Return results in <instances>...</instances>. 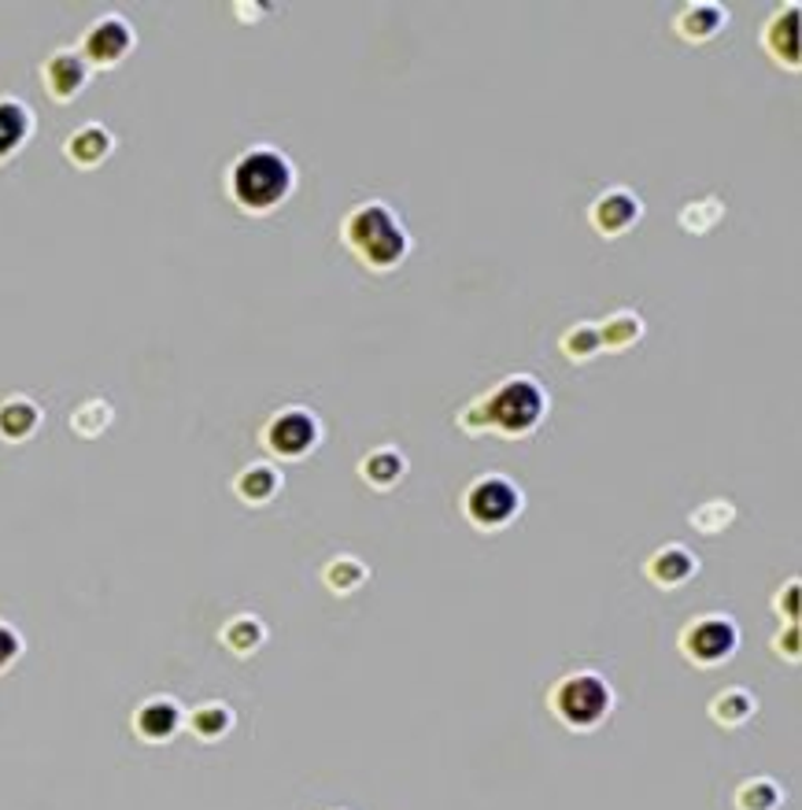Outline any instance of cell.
Instances as JSON below:
<instances>
[{
  "label": "cell",
  "instance_id": "obj_1",
  "mask_svg": "<svg viewBox=\"0 0 802 810\" xmlns=\"http://www.w3.org/2000/svg\"><path fill=\"white\" fill-rule=\"evenodd\" d=\"M341 241L355 252L359 263L378 274L400 267L411 252V237H407L403 223L385 201H363L344 215Z\"/></svg>",
  "mask_w": 802,
  "mask_h": 810
},
{
  "label": "cell",
  "instance_id": "obj_2",
  "mask_svg": "<svg viewBox=\"0 0 802 810\" xmlns=\"http://www.w3.org/2000/svg\"><path fill=\"white\" fill-rule=\"evenodd\" d=\"M293 185H296V170L288 164V156L266 145L248 148L234 164V170H229V196H234L237 207H244L252 215H263L271 207H277L293 193Z\"/></svg>",
  "mask_w": 802,
  "mask_h": 810
},
{
  "label": "cell",
  "instance_id": "obj_3",
  "mask_svg": "<svg viewBox=\"0 0 802 810\" xmlns=\"http://www.w3.org/2000/svg\"><path fill=\"white\" fill-rule=\"evenodd\" d=\"M548 711L574 733H591L610 719L614 689L596 670H574L548 689Z\"/></svg>",
  "mask_w": 802,
  "mask_h": 810
},
{
  "label": "cell",
  "instance_id": "obj_4",
  "mask_svg": "<svg viewBox=\"0 0 802 810\" xmlns=\"http://www.w3.org/2000/svg\"><path fill=\"white\" fill-rule=\"evenodd\" d=\"M488 430L503 437H526L540 426L548 411V392L532 374H510L481 397Z\"/></svg>",
  "mask_w": 802,
  "mask_h": 810
},
{
  "label": "cell",
  "instance_id": "obj_5",
  "mask_svg": "<svg viewBox=\"0 0 802 810\" xmlns=\"http://www.w3.org/2000/svg\"><path fill=\"white\" fill-rule=\"evenodd\" d=\"M521 489L503 474H481L462 492V511H467L470 526L481 534H499L521 515Z\"/></svg>",
  "mask_w": 802,
  "mask_h": 810
},
{
  "label": "cell",
  "instance_id": "obj_6",
  "mask_svg": "<svg viewBox=\"0 0 802 810\" xmlns=\"http://www.w3.org/2000/svg\"><path fill=\"white\" fill-rule=\"evenodd\" d=\"M681 655L688 658L692 666L711 670L728 663L732 655L740 652V626L736 618L722 615V611H706V615L692 618L688 626L681 630Z\"/></svg>",
  "mask_w": 802,
  "mask_h": 810
},
{
  "label": "cell",
  "instance_id": "obj_7",
  "mask_svg": "<svg viewBox=\"0 0 802 810\" xmlns=\"http://www.w3.org/2000/svg\"><path fill=\"white\" fill-rule=\"evenodd\" d=\"M319 419L307 408H285L277 411L263 430V445L282 459H304L307 451H315L319 445Z\"/></svg>",
  "mask_w": 802,
  "mask_h": 810
},
{
  "label": "cell",
  "instance_id": "obj_8",
  "mask_svg": "<svg viewBox=\"0 0 802 810\" xmlns=\"http://www.w3.org/2000/svg\"><path fill=\"white\" fill-rule=\"evenodd\" d=\"M134 49V27L123 16H104L81 38V60L92 67H115Z\"/></svg>",
  "mask_w": 802,
  "mask_h": 810
},
{
  "label": "cell",
  "instance_id": "obj_9",
  "mask_svg": "<svg viewBox=\"0 0 802 810\" xmlns=\"http://www.w3.org/2000/svg\"><path fill=\"white\" fill-rule=\"evenodd\" d=\"M644 215V204L640 196L629 193V189H607L596 196V204H591V230H596L599 237H622L629 234V230L640 223Z\"/></svg>",
  "mask_w": 802,
  "mask_h": 810
},
{
  "label": "cell",
  "instance_id": "obj_10",
  "mask_svg": "<svg viewBox=\"0 0 802 810\" xmlns=\"http://www.w3.org/2000/svg\"><path fill=\"white\" fill-rule=\"evenodd\" d=\"M799 16H802L799 4H788V8L776 11L770 22H765V33H762L765 52H770L781 67H788V71H799V60H802V49H799Z\"/></svg>",
  "mask_w": 802,
  "mask_h": 810
},
{
  "label": "cell",
  "instance_id": "obj_11",
  "mask_svg": "<svg viewBox=\"0 0 802 810\" xmlns=\"http://www.w3.org/2000/svg\"><path fill=\"white\" fill-rule=\"evenodd\" d=\"M700 555L692 548H684V544H666V548H658L655 555L647 559V577L655 582L658 588H681L688 585L695 574H700Z\"/></svg>",
  "mask_w": 802,
  "mask_h": 810
},
{
  "label": "cell",
  "instance_id": "obj_12",
  "mask_svg": "<svg viewBox=\"0 0 802 810\" xmlns=\"http://www.w3.org/2000/svg\"><path fill=\"white\" fill-rule=\"evenodd\" d=\"M41 78H45V89H49L56 100H75L81 92V86L89 82V64L81 60V52L60 49L45 60Z\"/></svg>",
  "mask_w": 802,
  "mask_h": 810
},
{
  "label": "cell",
  "instance_id": "obj_13",
  "mask_svg": "<svg viewBox=\"0 0 802 810\" xmlns=\"http://www.w3.org/2000/svg\"><path fill=\"white\" fill-rule=\"evenodd\" d=\"M728 22V11L722 4H688V8H681L677 16H673V30H677V38L681 41H688V45H703V41H711L717 38V30H722Z\"/></svg>",
  "mask_w": 802,
  "mask_h": 810
},
{
  "label": "cell",
  "instance_id": "obj_14",
  "mask_svg": "<svg viewBox=\"0 0 802 810\" xmlns=\"http://www.w3.org/2000/svg\"><path fill=\"white\" fill-rule=\"evenodd\" d=\"M178 725H182V707L174 700H163V696L141 703L137 714H134V729L145 740H153V744H159V740H170L174 733H178Z\"/></svg>",
  "mask_w": 802,
  "mask_h": 810
},
{
  "label": "cell",
  "instance_id": "obj_15",
  "mask_svg": "<svg viewBox=\"0 0 802 810\" xmlns=\"http://www.w3.org/2000/svg\"><path fill=\"white\" fill-rule=\"evenodd\" d=\"M30 130H33V115L27 104L11 100V97L0 100V159L19 153V148L27 145Z\"/></svg>",
  "mask_w": 802,
  "mask_h": 810
},
{
  "label": "cell",
  "instance_id": "obj_16",
  "mask_svg": "<svg viewBox=\"0 0 802 810\" xmlns=\"http://www.w3.org/2000/svg\"><path fill=\"white\" fill-rule=\"evenodd\" d=\"M359 474H363V481L370 485V489L385 492V489H392V485L403 481L407 459L397 448H374L370 456H363V462H359Z\"/></svg>",
  "mask_w": 802,
  "mask_h": 810
},
{
  "label": "cell",
  "instance_id": "obj_17",
  "mask_svg": "<svg viewBox=\"0 0 802 810\" xmlns=\"http://www.w3.org/2000/svg\"><path fill=\"white\" fill-rule=\"evenodd\" d=\"M111 134L104 130L100 123H89V126H81V130H75L71 137H67V159L78 167H97L100 159H108L111 153Z\"/></svg>",
  "mask_w": 802,
  "mask_h": 810
},
{
  "label": "cell",
  "instance_id": "obj_18",
  "mask_svg": "<svg viewBox=\"0 0 802 810\" xmlns=\"http://www.w3.org/2000/svg\"><path fill=\"white\" fill-rule=\"evenodd\" d=\"M41 426V408L27 397H11L0 403V437L4 441H27Z\"/></svg>",
  "mask_w": 802,
  "mask_h": 810
},
{
  "label": "cell",
  "instance_id": "obj_19",
  "mask_svg": "<svg viewBox=\"0 0 802 810\" xmlns=\"http://www.w3.org/2000/svg\"><path fill=\"white\" fill-rule=\"evenodd\" d=\"M277 492H282V474L271 462H252V467L241 470L237 496L244 504H271Z\"/></svg>",
  "mask_w": 802,
  "mask_h": 810
},
{
  "label": "cell",
  "instance_id": "obj_20",
  "mask_svg": "<svg viewBox=\"0 0 802 810\" xmlns=\"http://www.w3.org/2000/svg\"><path fill=\"white\" fill-rule=\"evenodd\" d=\"M754 711H759V700H754L747 689H725L711 700V719L725 729L747 725Z\"/></svg>",
  "mask_w": 802,
  "mask_h": 810
},
{
  "label": "cell",
  "instance_id": "obj_21",
  "mask_svg": "<svg viewBox=\"0 0 802 810\" xmlns=\"http://www.w3.org/2000/svg\"><path fill=\"white\" fill-rule=\"evenodd\" d=\"M596 326H599V341L607 352H622L644 338V319L636 315V311H614V315L596 322Z\"/></svg>",
  "mask_w": 802,
  "mask_h": 810
},
{
  "label": "cell",
  "instance_id": "obj_22",
  "mask_svg": "<svg viewBox=\"0 0 802 810\" xmlns=\"http://www.w3.org/2000/svg\"><path fill=\"white\" fill-rule=\"evenodd\" d=\"M322 582L336 596H352L370 582V570H366V563L355 559V555H336V559H330V566H325Z\"/></svg>",
  "mask_w": 802,
  "mask_h": 810
},
{
  "label": "cell",
  "instance_id": "obj_23",
  "mask_svg": "<svg viewBox=\"0 0 802 810\" xmlns=\"http://www.w3.org/2000/svg\"><path fill=\"white\" fill-rule=\"evenodd\" d=\"M732 803H736V810H781L784 789L773 778H751L736 789Z\"/></svg>",
  "mask_w": 802,
  "mask_h": 810
},
{
  "label": "cell",
  "instance_id": "obj_24",
  "mask_svg": "<svg viewBox=\"0 0 802 810\" xmlns=\"http://www.w3.org/2000/svg\"><path fill=\"white\" fill-rule=\"evenodd\" d=\"M559 349L569 363H588V360H596V355L603 352V341H599V326L596 322H577V326H569L563 333V341H559Z\"/></svg>",
  "mask_w": 802,
  "mask_h": 810
},
{
  "label": "cell",
  "instance_id": "obj_25",
  "mask_svg": "<svg viewBox=\"0 0 802 810\" xmlns=\"http://www.w3.org/2000/svg\"><path fill=\"white\" fill-rule=\"evenodd\" d=\"M722 218H725V201H717V196H703V201L684 204L681 230L684 234H711Z\"/></svg>",
  "mask_w": 802,
  "mask_h": 810
},
{
  "label": "cell",
  "instance_id": "obj_26",
  "mask_svg": "<svg viewBox=\"0 0 802 810\" xmlns=\"http://www.w3.org/2000/svg\"><path fill=\"white\" fill-rule=\"evenodd\" d=\"M223 641H226L229 652H237V655H252L255 647H260V644L266 641V630H263V622H260V618L241 615V618H234V622H229V626H226Z\"/></svg>",
  "mask_w": 802,
  "mask_h": 810
},
{
  "label": "cell",
  "instance_id": "obj_27",
  "mask_svg": "<svg viewBox=\"0 0 802 810\" xmlns=\"http://www.w3.org/2000/svg\"><path fill=\"white\" fill-rule=\"evenodd\" d=\"M189 725L200 740H215V736L229 733V725H234V711H229L226 703H204V707L193 711Z\"/></svg>",
  "mask_w": 802,
  "mask_h": 810
},
{
  "label": "cell",
  "instance_id": "obj_28",
  "mask_svg": "<svg viewBox=\"0 0 802 810\" xmlns=\"http://www.w3.org/2000/svg\"><path fill=\"white\" fill-rule=\"evenodd\" d=\"M732 518H736V507H732V500H711V504L695 507L688 523L700 529V534L717 537V534H725V526H732Z\"/></svg>",
  "mask_w": 802,
  "mask_h": 810
},
{
  "label": "cell",
  "instance_id": "obj_29",
  "mask_svg": "<svg viewBox=\"0 0 802 810\" xmlns=\"http://www.w3.org/2000/svg\"><path fill=\"white\" fill-rule=\"evenodd\" d=\"M111 422V408L108 403H86V408H78L75 411V430L81 433V437H92V433H100L104 426Z\"/></svg>",
  "mask_w": 802,
  "mask_h": 810
},
{
  "label": "cell",
  "instance_id": "obj_30",
  "mask_svg": "<svg viewBox=\"0 0 802 810\" xmlns=\"http://www.w3.org/2000/svg\"><path fill=\"white\" fill-rule=\"evenodd\" d=\"M799 577H792L788 585H781V593L773 599V611L784 618V626H799Z\"/></svg>",
  "mask_w": 802,
  "mask_h": 810
},
{
  "label": "cell",
  "instance_id": "obj_31",
  "mask_svg": "<svg viewBox=\"0 0 802 810\" xmlns=\"http://www.w3.org/2000/svg\"><path fill=\"white\" fill-rule=\"evenodd\" d=\"M456 422H459V430H462V433H470V437L488 433V419H485L481 397H478V400H470L467 408H462V411L456 414Z\"/></svg>",
  "mask_w": 802,
  "mask_h": 810
},
{
  "label": "cell",
  "instance_id": "obj_32",
  "mask_svg": "<svg viewBox=\"0 0 802 810\" xmlns=\"http://www.w3.org/2000/svg\"><path fill=\"white\" fill-rule=\"evenodd\" d=\"M773 652L788 658V663H799L802 655V644H799V626H784L781 633L773 636Z\"/></svg>",
  "mask_w": 802,
  "mask_h": 810
},
{
  "label": "cell",
  "instance_id": "obj_33",
  "mask_svg": "<svg viewBox=\"0 0 802 810\" xmlns=\"http://www.w3.org/2000/svg\"><path fill=\"white\" fill-rule=\"evenodd\" d=\"M19 652H22L19 633L11 630V626H4V622H0V670H8L11 663H16Z\"/></svg>",
  "mask_w": 802,
  "mask_h": 810
}]
</instances>
